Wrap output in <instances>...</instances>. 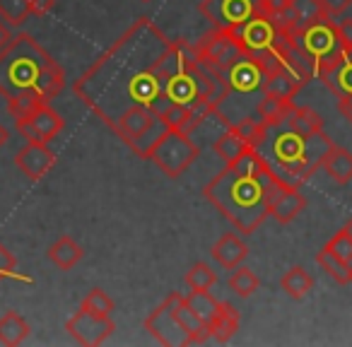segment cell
<instances>
[{"mask_svg": "<svg viewBox=\"0 0 352 347\" xmlns=\"http://www.w3.org/2000/svg\"><path fill=\"white\" fill-rule=\"evenodd\" d=\"M169 46V36L140 17L75 80V97L109 128L133 109H150L162 116Z\"/></svg>", "mask_w": 352, "mask_h": 347, "instance_id": "6da1fadb", "label": "cell"}, {"mask_svg": "<svg viewBox=\"0 0 352 347\" xmlns=\"http://www.w3.org/2000/svg\"><path fill=\"white\" fill-rule=\"evenodd\" d=\"M331 147V137L323 133V118L314 109L292 104L280 118L265 123L254 150L280 181L299 188L323 166Z\"/></svg>", "mask_w": 352, "mask_h": 347, "instance_id": "7a4b0ae2", "label": "cell"}, {"mask_svg": "<svg viewBox=\"0 0 352 347\" xmlns=\"http://www.w3.org/2000/svg\"><path fill=\"white\" fill-rule=\"evenodd\" d=\"M285 186L287 183L275 177L258 152L249 150L239 159L227 161L225 169L203 188V196L234 230L254 234L270 215V205Z\"/></svg>", "mask_w": 352, "mask_h": 347, "instance_id": "3957f363", "label": "cell"}, {"mask_svg": "<svg viewBox=\"0 0 352 347\" xmlns=\"http://www.w3.org/2000/svg\"><path fill=\"white\" fill-rule=\"evenodd\" d=\"M65 73L30 34H15L0 51V94L15 121L27 118L41 104H51L63 89Z\"/></svg>", "mask_w": 352, "mask_h": 347, "instance_id": "277c9868", "label": "cell"}, {"mask_svg": "<svg viewBox=\"0 0 352 347\" xmlns=\"http://www.w3.org/2000/svg\"><path fill=\"white\" fill-rule=\"evenodd\" d=\"M145 331L166 347L203 345L210 340L208 326L196 316L186 302V294L171 292L150 316L145 318Z\"/></svg>", "mask_w": 352, "mask_h": 347, "instance_id": "5b68a950", "label": "cell"}, {"mask_svg": "<svg viewBox=\"0 0 352 347\" xmlns=\"http://www.w3.org/2000/svg\"><path fill=\"white\" fill-rule=\"evenodd\" d=\"M265 97V68L249 56H241L225 75V89L215 109L227 118L230 126L249 116H256V109Z\"/></svg>", "mask_w": 352, "mask_h": 347, "instance_id": "8992f818", "label": "cell"}, {"mask_svg": "<svg viewBox=\"0 0 352 347\" xmlns=\"http://www.w3.org/2000/svg\"><path fill=\"white\" fill-rule=\"evenodd\" d=\"M227 32L236 41L241 54L254 58L263 68H270V65L283 60L285 46L289 41L287 32L280 30L273 22V17H268L265 12H258V15L249 17L246 22H241V25L232 27Z\"/></svg>", "mask_w": 352, "mask_h": 347, "instance_id": "52a82bcc", "label": "cell"}, {"mask_svg": "<svg viewBox=\"0 0 352 347\" xmlns=\"http://www.w3.org/2000/svg\"><path fill=\"white\" fill-rule=\"evenodd\" d=\"M292 41L299 46V49L307 54V58L314 63V68H316V75L321 73V70H326L331 63H336L338 58H340V54L347 49L345 44H342L340 34H338V27H336V20H328V17H323L321 22H316V25L307 27V30L302 32H294Z\"/></svg>", "mask_w": 352, "mask_h": 347, "instance_id": "ba28073f", "label": "cell"}, {"mask_svg": "<svg viewBox=\"0 0 352 347\" xmlns=\"http://www.w3.org/2000/svg\"><path fill=\"white\" fill-rule=\"evenodd\" d=\"M198 157H201V147H198L186 133L169 131L160 142H157L150 159L164 177L179 179L186 174V169L198 159Z\"/></svg>", "mask_w": 352, "mask_h": 347, "instance_id": "9c48e42d", "label": "cell"}, {"mask_svg": "<svg viewBox=\"0 0 352 347\" xmlns=\"http://www.w3.org/2000/svg\"><path fill=\"white\" fill-rule=\"evenodd\" d=\"M193 46H196L198 63H201L208 73H212L220 80H225L227 70H230L232 65L244 56L227 30H212L210 34H206Z\"/></svg>", "mask_w": 352, "mask_h": 347, "instance_id": "30bf717a", "label": "cell"}, {"mask_svg": "<svg viewBox=\"0 0 352 347\" xmlns=\"http://www.w3.org/2000/svg\"><path fill=\"white\" fill-rule=\"evenodd\" d=\"M201 12L212 30H232L263 10L261 0H203Z\"/></svg>", "mask_w": 352, "mask_h": 347, "instance_id": "8fae6325", "label": "cell"}, {"mask_svg": "<svg viewBox=\"0 0 352 347\" xmlns=\"http://www.w3.org/2000/svg\"><path fill=\"white\" fill-rule=\"evenodd\" d=\"M65 331L68 335L73 337L78 345H85V347H97L102 342H107L109 337L113 335L116 331V323H113L111 316H99V313H92V311H75L73 316L68 318L65 323Z\"/></svg>", "mask_w": 352, "mask_h": 347, "instance_id": "7c38bea8", "label": "cell"}, {"mask_svg": "<svg viewBox=\"0 0 352 347\" xmlns=\"http://www.w3.org/2000/svg\"><path fill=\"white\" fill-rule=\"evenodd\" d=\"M17 131L22 137L34 142H51L60 131H63V118L51 109V104H41L36 111H32L27 118L15 121Z\"/></svg>", "mask_w": 352, "mask_h": 347, "instance_id": "4fadbf2b", "label": "cell"}, {"mask_svg": "<svg viewBox=\"0 0 352 347\" xmlns=\"http://www.w3.org/2000/svg\"><path fill=\"white\" fill-rule=\"evenodd\" d=\"M15 164L27 179H32V181H39V179H44L46 174L54 169L56 155H54V150L49 147V142L27 140V145L15 155Z\"/></svg>", "mask_w": 352, "mask_h": 347, "instance_id": "5bb4252c", "label": "cell"}, {"mask_svg": "<svg viewBox=\"0 0 352 347\" xmlns=\"http://www.w3.org/2000/svg\"><path fill=\"white\" fill-rule=\"evenodd\" d=\"M328 89L331 94H336L338 99L350 97L352 94V49H345L340 54V58L336 63H331L326 70L316 75Z\"/></svg>", "mask_w": 352, "mask_h": 347, "instance_id": "9a60e30c", "label": "cell"}, {"mask_svg": "<svg viewBox=\"0 0 352 347\" xmlns=\"http://www.w3.org/2000/svg\"><path fill=\"white\" fill-rule=\"evenodd\" d=\"M210 256L222 265V268L234 270L246 260V256H249V246L241 241V236L222 234L220 239L215 241V246H212Z\"/></svg>", "mask_w": 352, "mask_h": 347, "instance_id": "2e32d148", "label": "cell"}, {"mask_svg": "<svg viewBox=\"0 0 352 347\" xmlns=\"http://www.w3.org/2000/svg\"><path fill=\"white\" fill-rule=\"evenodd\" d=\"M304 208H307V198L299 193V188L285 186L283 191L278 193V198L273 201V205H270V215H273V220H278L280 225H289V222L302 215Z\"/></svg>", "mask_w": 352, "mask_h": 347, "instance_id": "e0dca14e", "label": "cell"}, {"mask_svg": "<svg viewBox=\"0 0 352 347\" xmlns=\"http://www.w3.org/2000/svg\"><path fill=\"white\" fill-rule=\"evenodd\" d=\"M171 128L166 126V121L162 116H152V121L147 123V128L140 133V135H135L131 142H128V147H131L133 152H135L140 159H150L152 150L157 147V142L162 140V137L169 133Z\"/></svg>", "mask_w": 352, "mask_h": 347, "instance_id": "ac0fdd59", "label": "cell"}, {"mask_svg": "<svg viewBox=\"0 0 352 347\" xmlns=\"http://www.w3.org/2000/svg\"><path fill=\"white\" fill-rule=\"evenodd\" d=\"M323 169L338 186H347L352 181V152L345 150V147L333 145L326 159H323Z\"/></svg>", "mask_w": 352, "mask_h": 347, "instance_id": "d6986e66", "label": "cell"}, {"mask_svg": "<svg viewBox=\"0 0 352 347\" xmlns=\"http://www.w3.org/2000/svg\"><path fill=\"white\" fill-rule=\"evenodd\" d=\"M46 256H49V260L58 270H73L75 265L82 260L85 251H82V246L73 239V236H60L58 241L51 244V249Z\"/></svg>", "mask_w": 352, "mask_h": 347, "instance_id": "ffe728a7", "label": "cell"}, {"mask_svg": "<svg viewBox=\"0 0 352 347\" xmlns=\"http://www.w3.org/2000/svg\"><path fill=\"white\" fill-rule=\"evenodd\" d=\"M236 331H239V311H236L232 304L222 302V309H220V313H217V318L208 326V335H210V340L225 345V342H230L232 337H234Z\"/></svg>", "mask_w": 352, "mask_h": 347, "instance_id": "44dd1931", "label": "cell"}, {"mask_svg": "<svg viewBox=\"0 0 352 347\" xmlns=\"http://www.w3.org/2000/svg\"><path fill=\"white\" fill-rule=\"evenodd\" d=\"M289 15H292V30H289V34H294V32H302L307 27L321 22L326 17V12H323L318 0H292Z\"/></svg>", "mask_w": 352, "mask_h": 347, "instance_id": "7402d4cb", "label": "cell"}, {"mask_svg": "<svg viewBox=\"0 0 352 347\" xmlns=\"http://www.w3.org/2000/svg\"><path fill=\"white\" fill-rule=\"evenodd\" d=\"M152 116L155 113L150 111V109H133V111H128V113H123L121 118L116 121V126L111 128L113 133H116L118 137H121L123 142H131L135 135H140L142 131L147 128V123L152 121Z\"/></svg>", "mask_w": 352, "mask_h": 347, "instance_id": "603a6c76", "label": "cell"}, {"mask_svg": "<svg viewBox=\"0 0 352 347\" xmlns=\"http://www.w3.org/2000/svg\"><path fill=\"white\" fill-rule=\"evenodd\" d=\"M280 287H283V292L287 294L289 299L299 302V299H304L314 289V278L307 268L292 265V268L283 275V280H280Z\"/></svg>", "mask_w": 352, "mask_h": 347, "instance_id": "cb8c5ba5", "label": "cell"}, {"mask_svg": "<svg viewBox=\"0 0 352 347\" xmlns=\"http://www.w3.org/2000/svg\"><path fill=\"white\" fill-rule=\"evenodd\" d=\"M30 323L17 311H8L6 316L0 318V342L3 345H20V342H25L30 337Z\"/></svg>", "mask_w": 352, "mask_h": 347, "instance_id": "d4e9b609", "label": "cell"}, {"mask_svg": "<svg viewBox=\"0 0 352 347\" xmlns=\"http://www.w3.org/2000/svg\"><path fill=\"white\" fill-rule=\"evenodd\" d=\"M212 150H215V155L222 157L225 164H227V161H234V159H239L241 155H246L251 147H249V142H246L244 137L234 131V128H227V131L222 133L215 142H212Z\"/></svg>", "mask_w": 352, "mask_h": 347, "instance_id": "484cf974", "label": "cell"}, {"mask_svg": "<svg viewBox=\"0 0 352 347\" xmlns=\"http://www.w3.org/2000/svg\"><path fill=\"white\" fill-rule=\"evenodd\" d=\"M186 302L206 326H210V323L215 321L217 313H220V309H222V302H217V299L212 297L210 289H201V292L191 289V292L186 294Z\"/></svg>", "mask_w": 352, "mask_h": 347, "instance_id": "4316f807", "label": "cell"}, {"mask_svg": "<svg viewBox=\"0 0 352 347\" xmlns=\"http://www.w3.org/2000/svg\"><path fill=\"white\" fill-rule=\"evenodd\" d=\"M258 287H261V280H258V275H256L251 268H244V265H239V268L232 270L230 289L236 294V297H241V299L251 297V294L258 292Z\"/></svg>", "mask_w": 352, "mask_h": 347, "instance_id": "83f0119b", "label": "cell"}, {"mask_svg": "<svg viewBox=\"0 0 352 347\" xmlns=\"http://www.w3.org/2000/svg\"><path fill=\"white\" fill-rule=\"evenodd\" d=\"M316 263L321 265V268L326 270V273L331 275V278L336 280L338 284H350L352 282V270L347 268V265L342 263L340 258H336L331 251H326V249L318 251V254H316Z\"/></svg>", "mask_w": 352, "mask_h": 347, "instance_id": "f1b7e54d", "label": "cell"}, {"mask_svg": "<svg viewBox=\"0 0 352 347\" xmlns=\"http://www.w3.org/2000/svg\"><path fill=\"white\" fill-rule=\"evenodd\" d=\"M32 15L30 0H0V20L10 27H22Z\"/></svg>", "mask_w": 352, "mask_h": 347, "instance_id": "f546056e", "label": "cell"}, {"mask_svg": "<svg viewBox=\"0 0 352 347\" xmlns=\"http://www.w3.org/2000/svg\"><path fill=\"white\" fill-rule=\"evenodd\" d=\"M215 282H217V273L208 263H196L186 273L188 289H196V292H201V289H212Z\"/></svg>", "mask_w": 352, "mask_h": 347, "instance_id": "4dcf8cb0", "label": "cell"}, {"mask_svg": "<svg viewBox=\"0 0 352 347\" xmlns=\"http://www.w3.org/2000/svg\"><path fill=\"white\" fill-rule=\"evenodd\" d=\"M80 309H85V311H92V313H99V316H111L113 311V299L109 297L104 289L94 287L87 292V297L82 299V304H80Z\"/></svg>", "mask_w": 352, "mask_h": 347, "instance_id": "1f68e13d", "label": "cell"}, {"mask_svg": "<svg viewBox=\"0 0 352 347\" xmlns=\"http://www.w3.org/2000/svg\"><path fill=\"white\" fill-rule=\"evenodd\" d=\"M323 249L331 251L336 258H340L342 263H345L347 268L352 270V236H350V232H347L345 227H342V230L338 232V234L333 236V239L328 241Z\"/></svg>", "mask_w": 352, "mask_h": 347, "instance_id": "d6a6232c", "label": "cell"}, {"mask_svg": "<svg viewBox=\"0 0 352 347\" xmlns=\"http://www.w3.org/2000/svg\"><path fill=\"white\" fill-rule=\"evenodd\" d=\"M3 280H22V282H32V278L17 273V260L6 246L0 244V282Z\"/></svg>", "mask_w": 352, "mask_h": 347, "instance_id": "836d02e7", "label": "cell"}, {"mask_svg": "<svg viewBox=\"0 0 352 347\" xmlns=\"http://www.w3.org/2000/svg\"><path fill=\"white\" fill-rule=\"evenodd\" d=\"M318 3H321L328 20H340L352 5V0H318Z\"/></svg>", "mask_w": 352, "mask_h": 347, "instance_id": "e575fe53", "label": "cell"}, {"mask_svg": "<svg viewBox=\"0 0 352 347\" xmlns=\"http://www.w3.org/2000/svg\"><path fill=\"white\" fill-rule=\"evenodd\" d=\"M338 27V34H340L342 44L347 46V49H352V17H340V20L336 22Z\"/></svg>", "mask_w": 352, "mask_h": 347, "instance_id": "d590c367", "label": "cell"}, {"mask_svg": "<svg viewBox=\"0 0 352 347\" xmlns=\"http://www.w3.org/2000/svg\"><path fill=\"white\" fill-rule=\"evenodd\" d=\"M30 5H32V15L44 17L56 8V0H30Z\"/></svg>", "mask_w": 352, "mask_h": 347, "instance_id": "8d00e7d4", "label": "cell"}, {"mask_svg": "<svg viewBox=\"0 0 352 347\" xmlns=\"http://www.w3.org/2000/svg\"><path fill=\"white\" fill-rule=\"evenodd\" d=\"M338 109H340L342 118H345V121L352 126V94H350V97H342V99H338Z\"/></svg>", "mask_w": 352, "mask_h": 347, "instance_id": "74e56055", "label": "cell"}, {"mask_svg": "<svg viewBox=\"0 0 352 347\" xmlns=\"http://www.w3.org/2000/svg\"><path fill=\"white\" fill-rule=\"evenodd\" d=\"M10 39H12V34H10V25H8V22L0 20V51L6 49L8 41H10Z\"/></svg>", "mask_w": 352, "mask_h": 347, "instance_id": "f35d334b", "label": "cell"}, {"mask_svg": "<svg viewBox=\"0 0 352 347\" xmlns=\"http://www.w3.org/2000/svg\"><path fill=\"white\" fill-rule=\"evenodd\" d=\"M6 142H8V131L3 126H0V147L6 145Z\"/></svg>", "mask_w": 352, "mask_h": 347, "instance_id": "ab89813d", "label": "cell"}, {"mask_svg": "<svg viewBox=\"0 0 352 347\" xmlns=\"http://www.w3.org/2000/svg\"><path fill=\"white\" fill-rule=\"evenodd\" d=\"M345 230L350 232V236H352V220H347V222H345Z\"/></svg>", "mask_w": 352, "mask_h": 347, "instance_id": "60d3db41", "label": "cell"}]
</instances>
